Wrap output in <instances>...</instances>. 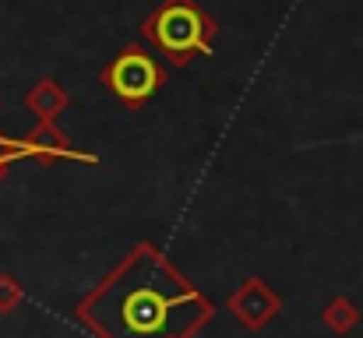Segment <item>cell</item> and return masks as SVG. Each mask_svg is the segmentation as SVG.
Returning <instances> with one entry per match:
<instances>
[{"instance_id": "6", "label": "cell", "mask_w": 363, "mask_h": 338, "mask_svg": "<svg viewBox=\"0 0 363 338\" xmlns=\"http://www.w3.org/2000/svg\"><path fill=\"white\" fill-rule=\"evenodd\" d=\"M321 325H325L332 335H350V332L360 325V307H357L350 296H332V300L321 307Z\"/></svg>"}, {"instance_id": "3", "label": "cell", "mask_w": 363, "mask_h": 338, "mask_svg": "<svg viewBox=\"0 0 363 338\" xmlns=\"http://www.w3.org/2000/svg\"><path fill=\"white\" fill-rule=\"evenodd\" d=\"M99 81H103V89H106L117 103L138 110V106L152 103V99L162 92V85H166V67L159 64V53H155L152 46H145V43H127L121 53L103 67Z\"/></svg>"}, {"instance_id": "4", "label": "cell", "mask_w": 363, "mask_h": 338, "mask_svg": "<svg viewBox=\"0 0 363 338\" xmlns=\"http://www.w3.org/2000/svg\"><path fill=\"white\" fill-rule=\"evenodd\" d=\"M226 310L240 321L247 332H261V328H268V325L282 314V296H279L264 278L250 275V278L240 282L237 293H230Z\"/></svg>"}, {"instance_id": "1", "label": "cell", "mask_w": 363, "mask_h": 338, "mask_svg": "<svg viewBox=\"0 0 363 338\" xmlns=\"http://www.w3.org/2000/svg\"><path fill=\"white\" fill-rule=\"evenodd\" d=\"M74 317L96 338H201L216 321V300L159 243L141 240L74 303Z\"/></svg>"}, {"instance_id": "5", "label": "cell", "mask_w": 363, "mask_h": 338, "mask_svg": "<svg viewBox=\"0 0 363 338\" xmlns=\"http://www.w3.org/2000/svg\"><path fill=\"white\" fill-rule=\"evenodd\" d=\"M25 110L35 113V120L39 123H57V116L71 106V96H67V89L57 81V78H39L28 92H25Z\"/></svg>"}, {"instance_id": "8", "label": "cell", "mask_w": 363, "mask_h": 338, "mask_svg": "<svg viewBox=\"0 0 363 338\" xmlns=\"http://www.w3.org/2000/svg\"><path fill=\"white\" fill-rule=\"evenodd\" d=\"M7 166H11V162H7V159H0V176L7 173Z\"/></svg>"}, {"instance_id": "2", "label": "cell", "mask_w": 363, "mask_h": 338, "mask_svg": "<svg viewBox=\"0 0 363 338\" xmlns=\"http://www.w3.org/2000/svg\"><path fill=\"white\" fill-rule=\"evenodd\" d=\"M141 39L169 60V67H187L194 57H208L219 35V21L198 0H159V7L141 21Z\"/></svg>"}, {"instance_id": "7", "label": "cell", "mask_w": 363, "mask_h": 338, "mask_svg": "<svg viewBox=\"0 0 363 338\" xmlns=\"http://www.w3.org/2000/svg\"><path fill=\"white\" fill-rule=\"evenodd\" d=\"M25 300H28L25 286H21L14 275H0V314H11V310H18Z\"/></svg>"}]
</instances>
